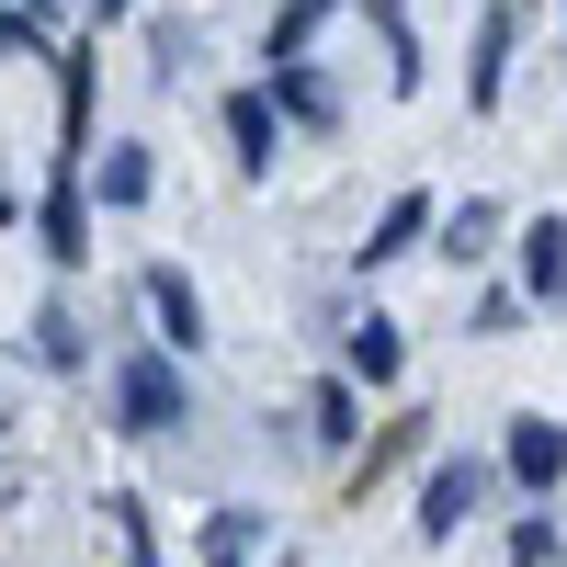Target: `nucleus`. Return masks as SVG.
Instances as JSON below:
<instances>
[{"label": "nucleus", "mask_w": 567, "mask_h": 567, "mask_svg": "<svg viewBox=\"0 0 567 567\" xmlns=\"http://www.w3.org/2000/svg\"><path fill=\"white\" fill-rule=\"evenodd\" d=\"M114 420H125V432H182V363H171V352H125Z\"/></svg>", "instance_id": "1"}, {"label": "nucleus", "mask_w": 567, "mask_h": 567, "mask_svg": "<svg viewBox=\"0 0 567 567\" xmlns=\"http://www.w3.org/2000/svg\"><path fill=\"white\" fill-rule=\"evenodd\" d=\"M477 499H488V465H432V477H420V545H454L465 523H477Z\"/></svg>", "instance_id": "2"}, {"label": "nucleus", "mask_w": 567, "mask_h": 567, "mask_svg": "<svg viewBox=\"0 0 567 567\" xmlns=\"http://www.w3.org/2000/svg\"><path fill=\"white\" fill-rule=\"evenodd\" d=\"M45 261L58 272L91 261V182H80V159H58V182H45Z\"/></svg>", "instance_id": "3"}, {"label": "nucleus", "mask_w": 567, "mask_h": 567, "mask_svg": "<svg viewBox=\"0 0 567 567\" xmlns=\"http://www.w3.org/2000/svg\"><path fill=\"white\" fill-rule=\"evenodd\" d=\"M511 477H523L534 499H556V477H567V420H545V409H523V420H511Z\"/></svg>", "instance_id": "4"}, {"label": "nucleus", "mask_w": 567, "mask_h": 567, "mask_svg": "<svg viewBox=\"0 0 567 567\" xmlns=\"http://www.w3.org/2000/svg\"><path fill=\"white\" fill-rule=\"evenodd\" d=\"M511 45H523V12L499 0V12L477 23V58H465V103H477V114H499V91H511Z\"/></svg>", "instance_id": "5"}, {"label": "nucleus", "mask_w": 567, "mask_h": 567, "mask_svg": "<svg viewBox=\"0 0 567 567\" xmlns=\"http://www.w3.org/2000/svg\"><path fill=\"white\" fill-rule=\"evenodd\" d=\"M91 91H103V58H91V34L58 58V159H80L91 148Z\"/></svg>", "instance_id": "6"}, {"label": "nucleus", "mask_w": 567, "mask_h": 567, "mask_svg": "<svg viewBox=\"0 0 567 567\" xmlns=\"http://www.w3.org/2000/svg\"><path fill=\"white\" fill-rule=\"evenodd\" d=\"M80 182H91V205L136 216V205L159 194V148H136V136H125V148H103V171H80Z\"/></svg>", "instance_id": "7"}, {"label": "nucleus", "mask_w": 567, "mask_h": 567, "mask_svg": "<svg viewBox=\"0 0 567 567\" xmlns=\"http://www.w3.org/2000/svg\"><path fill=\"white\" fill-rule=\"evenodd\" d=\"M227 148H239V171L261 182L284 159V125H272V91H227Z\"/></svg>", "instance_id": "8"}, {"label": "nucleus", "mask_w": 567, "mask_h": 567, "mask_svg": "<svg viewBox=\"0 0 567 567\" xmlns=\"http://www.w3.org/2000/svg\"><path fill=\"white\" fill-rule=\"evenodd\" d=\"M136 296H148V318H159V341H171V352H194V341H205V296H194V284H182L171 261L136 284Z\"/></svg>", "instance_id": "9"}, {"label": "nucleus", "mask_w": 567, "mask_h": 567, "mask_svg": "<svg viewBox=\"0 0 567 567\" xmlns=\"http://www.w3.org/2000/svg\"><path fill=\"white\" fill-rule=\"evenodd\" d=\"M307 443H329V454L363 443V398H352V374H318V386H307Z\"/></svg>", "instance_id": "10"}, {"label": "nucleus", "mask_w": 567, "mask_h": 567, "mask_svg": "<svg viewBox=\"0 0 567 567\" xmlns=\"http://www.w3.org/2000/svg\"><path fill=\"white\" fill-rule=\"evenodd\" d=\"M432 216H443L432 194H398L386 216H374V227H363V272H374V261H409L420 239H432Z\"/></svg>", "instance_id": "11"}, {"label": "nucleus", "mask_w": 567, "mask_h": 567, "mask_svg": "<svg viewBox=\"0 0 567 567\" xmlns=\"http://www.w3.org/2000/svg\"><path fill=\"white\" fill-rule=\"evenodd\" d=\"M523 296H534V307H567V227H556V216L523 227Z\"/></svg>", "instance_id": "12"}, {"label": "nucleus", "mask_w": 567, "mask_h": 567, "mask_svg": "<svg viewBox=\"0 0 567 567\" xmlns=\"http://www.w3.org/2000/svg\"><path fill=\"white\" fill-rule=\"evenodd\" d=\"M261 545H272L261 511H216L205 523V567H261Z\"/></svg>", "instance_id": "13"}, {"label": "nucleus", "mask_w": 567, "mask_h": 567, "mask_svg": "<svg viewBox=\"0 0 567 567\" xmlns=\"http://www.w3.org/2000/svg\"><path fill=\"white\" fill-rule=\"evenodd\" d=\"M398 363H409V329L398 318H363L352 329V374H363V386H398Z\"/></svg>", "instance_id": "14"}, {"label": "nucleus", "mask_w": 567, "mask_h": 567, "mask_svg": "<svg viewBox=\"0 0 567 567\" xmlns=\"http://www.w3.org/2000/svg\"><path fill=\"white\" fill-rule=\"evenodd\" d=\"M432 227H443V261H488L499 205H488V194H465V205H454V216H432Z\"/></svg>", "instance_id": "15"}, {"label": "nucleus", "mask_w": 567, "mask_h": 567, "mask_svg": "<svg viewBox=\"0 0 567 567\" xmlns=\"http://www.w3.org/2000/svg\"><path fill=\"white\" fill-rule=\"evenodd\" d=\"M374 12V34H386V91H420V45H409V12L398 0H363Z\"/></svg>", "instance_id": "16"}, {"label": "nucleus", "mask_w": 567, "mask_h": 567, "mask_svg": "<svg viewBox=\"0 0 567 567\" xmlns=\"http://www.w3.org/2000/svg\"><path fill=\"white\" fill-rule=\"evenodd\" d=\"M34 352L69 374V363H80V318H69V307H34Z\"/></svg>", "instance_id": "17"}, {"label": "nucleus", "mask_w": 567, "mask_h": 567, "mask_svg": "<svg viewBox=\"0 0 567 567\" xmlns=\"http://www.w3.org/2000/svg\"><path fill=\"white\" fill-rule=\"evenodd\" d=\"M318 23H329V0H296V12L272 23V58H307V34H318Z\"/></svg>", "instance_id": "18"}, {"label": "nucleus", "mask_w": 567, "mask_h": 567, "mask_svg": "<svg viewBox=\"0 0 567 567\" xmlns=\"http://www.w3.org/2000/svg\"><path fill=\"white\" fill-rule=\"evenodd\" d=\"M114 523H125V567H159V534H148V511L114 499Z\"/></svg>", "instance_id": "19"}, {"label": "nucleus", "mask_w": 567, "mask_h": 567, "mask_svg": "<svg viewBox=\"0 0 567 567\" xmlns=\"http://www.w3.org/2000/svg\"><path fill=\"white\" fill-rule=\"evenodd\" d=\"M511 567H556V523H545V511H534L523 534H511Z\"/></svg>", "instance_id": "20"}, {"label": "nucleus", "mask_w": 567, "mask_h": 567, "mask_svg": "<svg viewBox=\"0 0 567 567\" xmlns=\"http://www.w3.org/2000/svg\"><path fill=\"white\" fill-rule=\"evenodd\" d=\"M125 12H136V0H91V23H125Z\"/></svg>", "instance_id": "21"}, {"label": "nucleus", "mask_w": 567, "mask_h": 567, "mask_svg": "<svg viewBox=\"0 0 567 567\" xmlns=\"http://www.w3.org/2000/svg\"><path fill=\"white\" fill-rule=\"evenodd\" d=\"M0 216H12V171H0Z\"/></svg>", "instance_id": "22"}]
</instances>
